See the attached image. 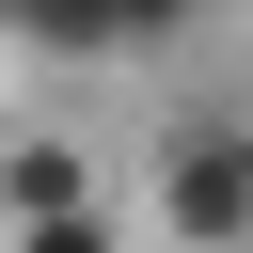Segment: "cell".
<instances>
[{
  "instance_id": "obj_1",
  "label": "cell",
  "mask_w": 253,
  "mask_h": 253,
  "mask_svg": "<svg viewBox=\"0 0 253 253\" xmlns=\"http://www.w3.org/2000/svg\"><path fill=\"white\" fill-rule=\"evenodd\" d=\"M206 0H0V32L16 47H47V63H142V47H174Z\"/></svg>"
},
{
  "instance_id": "obj_2",
  "label": "cell",
  "mask_w": 253,
  "mask_h": 253,
  "mask_svg": "<svg viewBox=\"0 0 253 253\" xmlns=\"http://www.w3.org/2000/svg\"><path fill=\"white\" fill-rule=\"evenodd\" d=\"M0 237H32V253H111V206H95V174H79L63 142H16V158H0Z\"/></svg>"
},
{
  "instance_id": "obj_3",
  "label": "cell",
  "mask_w": 253,
  "mask_h": 253,
  "mask_svg": "<svg viewBox=\"0 0 253 253\" xmlns=\"http://www.w3.org/2000/svg\"><path fill=\"white\" fill-rule=\"evenodd\" d=\"M158 221H174V237H253V126H174Z\"/></svg>"
}]
</instances>
